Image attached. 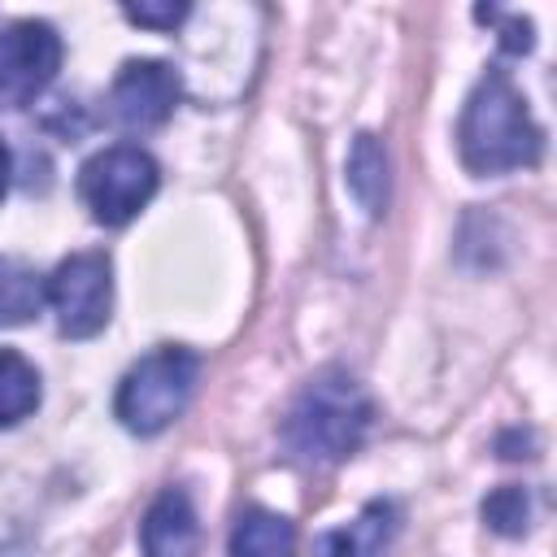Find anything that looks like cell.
Here are the masks:
<instances>
[{"label":"cell","instance_id":"obj_1","mask_svg":"<svg viewBox=\"0 0 557 557\" xmlns=\"http://www.w3.org/2000/svg\"><path fill=\"white\" fill-rule=\"evenodd\" d=\"M457 148L470 174H505L540 161L544 131L535 126L527 96L505 70H487L470 91L457 126Z\"/></svg>","mask_w":557,"mask_h":557},{"label":"cell","instance_id":"obj_2","mask_svg":"<svg viewBox=\"0 0 557 557\" xmlns=\"http://www.w3.org/2000/svg\"><path fill=\"white\" fill-rule=\"evenodd\" d=\"M374 405L366 387L344 370L313 374L283 418V444L305 466H335L352 457L370 431Z\"/></svg>","mask_w":557,"mask_h":557},{"label":"cell","instance_id":"obj_3","mask_svg":"<svg viewBox=\"0 0 557 557\" xmlns=\"http://www.w3.org/2000/svg\"><path fill=\"white\" fill-rule=\"evenodd\" d=\"M196 379H200V357L191 348H178V344L152 348L148 357H139L122 374L113 409H117L126 431L157 435L187 409V400L196 392Z\"/></svg>","mask_w":557,"mask_h":557},{"label":"cell","instance_id":"obj_4","mask_svg":"<svg viewBox=\"0 0 557 557\" xmlns=\"http://www.w3.org/2000/svg\"><path fill=\"white\" fill-rule=\"evenodd\" d=\"M157 161L135 144H113L78 170V196L104 226H126L157 191Z\"/></svg>","mask_w":557,"mask_h":557},{"label":"cell","instance_id":"obj_5","mask_svg":"<svg viewBox=\"0 0 557 557\" xmlns=\"http://www.w3.org/2000/svg\"><path fill=\"white\" fill-rule=\"evenodd\" d=\"M48 305L57 313L61 335L87 339L104 331L113 309V270L104 252H74L48 274Z\"/></svg>","mask_w":557,"mask_h":557},{"label":"cell","instance_id":"obj_6","mask_svg":"<svg viewBox=\"0 0 557 557\" xmlns=\"http://www.w3.org/2000/svg\"><path fill=\"white\" fill-rule=\"evenodd\" d=\"M61 65V35L48 22H13L0 30V104H30Z\"/></svg>","mask_w":557,"mask_h":557},{"label":"cell","instance_id":"obj_7","mask_svg":"<svg viewBox=\"0 0 557 557\" xmlns=\"http://www.w3.org/2000/svg\"><path fill=\"white\" fill-rule=\"evenodd\" d=\"M178 74L165 61H126L109 87V117L122 131H157L178 104Z\"/></svg>","mask_w":557,"mask_h":557},{"label":"cell","instance_id":"obj_8","mask_svg":"<svg viewBox=\"0 0 557 557\" xmlns=\"http://www.w3.org/2000/svg\"><path fill=\"white\" fill-rule=\"evenodd\" d=\"M144 557H200V522L183 487H165L139 522Z\"/></svg>","mask_w":557,"mask_h":557},{"label":"cell","instance_id":"obj_9","mask_svg":"<svg viewBox=\"0 0 557 557\" xmlns=\"http://www.w3.org/2000/svg\"><path fill=\"white\" fill-rule=\"evenodd\" d=\"M400 531L396 500H370L348 527H335L318 540V557H383Z\"/></svg>","mask_w":557,"mask_h":557},{"label":"cell","instance_id":"obj_10","mask_svg":"<svg viewBox=\"0 0 557 557\" xmlns=\"http://www.w3.org/2000/svg\"><path fill=\"white\" fill-rule=\"evenodd\" d=\"M231 557H296V531L274 509H244L231 531Z\"/></svg>","mask_w":557,"mask_h":557},{"label":"cell","instance_id":"obj_11","mask_svg":"<svg viewBox=\"0 0 557 557\" xmlns=\"http://www.w3.org/2000/svg\"><path fill=\"white\" fill-rule=\"evenodd\" d=\"M348 191L357 196V205L379 218L387 209V152L374 135H357L352 152H348Z\"/></svg>","mask_w":557,"mask_h":557},{"label":"cell","instance_id":"obj_12","mask_svg":"<svg viewBox=\"0 0 557 557\" xmlns=\"http://www.w3.org/2000/svg\"><path fill=\"white\" fill-rule=\"evenodd\" d=\"M48 300V278H39L26 261L0 257V326L30 322Z\"/></svg>","mask_w":557,"mask_h":557},{"label":"cell","instance_id":"obj_13","mask_svg":"<svg viewBox=\"0 0 557 557\" xmlns=\"http://www.w3.org/2000/svg\"><path fill=\"white\" fill-rule=\"evenodd\" d=\"M35 405H39V370L22 352L0 348V426L30 418Z\"/></svg>","mask_w":557,"mask_h":557},{"label":"cell","instance_id":"obj_14","mask_svg":"<svg viewBox=\"0 0 557 557\" xmlns=\"http://www.w3.org/2000/svg\"><path fill=\"white\" fill-rule=\"evenodd\" d=\"M483 518L496 535H522L527 522H531V496L522 487H496L487 500H483Z\"/></svg>","mask_w":557,"mask_h":557},{"label":"cell","instance_id":"obj_15","mask_svg":"<svg viewBox=\"0 0 557 557\" xmlns=\"http://www.w3.org/2000/svg\"><path fill=\"white\" fill-rule=\"evenodd\" d=\"M122 13H126L131 22H139V26H152V30H174V26L187 17V4H174V0H165V4L139 0V4H126Z\"/></svg>","mask_w":557,"mask_h":557},{"label":"cell","instance_id":"obj_16","mask_svg":"<svg viewBox=\"0 0 557 557\" xmlns=\"http://www.w3.org/2000/svg\"><path fill=\"white\" fill-rule=\"evenodd\" d=\"M479 17L500 26V44H505L509 52H531L535 39H531V22H527V17H509V13H496V9H479Z\"/></svg>","mask_w":557,"mask_h":557},{"label":"cell","instance_id":"obj_17","mask_svg":"<svg viewBox=\"0 0 557 557\" xmlns=\"http://www.w3.org/2000/svg\"><path fill=\"white\" fill-rule=\"evenodd\" d=\"M4 191H9V148L0 139V200H4Z\"/></svg>","mask_w":557,"mask_h":557}]
</instances>
